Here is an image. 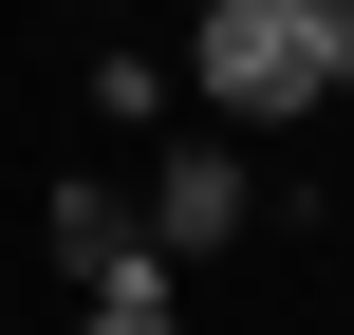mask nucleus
Returning <instances> with one entry per match:
<instances>
[{
    "label": "nucleus",
    "mask_w": 354,
    "mask_h": 335,
    "mask_svg": "<svg viewBox=\"0 0 354 335\" xmlns=\"http://www.w3.org/2000/svg\"><path fill=\"white\" fill-rule=\"evenodd\" d=\"M93 335H187V317H168L149 280H112V317H93Z\"/></svg>",
    "instance_id": "nucleus-2"
},
{
    "label": "nucleus",
    "mask_w": 354,
    "mask_h": 335,
    "mask_svg": "<svg viewBox=\"0 0 354 335\" xmlns=\"http://www.w3.org/2000/svg\"><path fill=\"white\" fill-rule=\"evenodd\" d=\"M336 93H354V0H336Z\"/></svg>",
    "instance_id": "nucleus-3"
},
{
    "label": "nucleus",
    "mask_w": 354,
    "mask_h": 335,
    "mask_svg": "<svg viewBox=\"0 0 354 335\" xmlns=\"http://www.w3.org/2000/svg\"><path fill=\"white\" fill-rule=\"evenodd\" d=\"M205 93L224 112H317L336 93V0H205Z\"/></svg>",
    "instance_id": "nucleus-1"
}]
</instances>
